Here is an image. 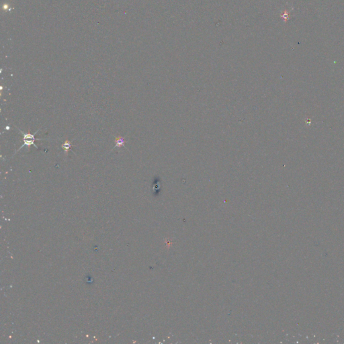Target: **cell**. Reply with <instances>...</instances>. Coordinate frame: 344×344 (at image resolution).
I'll list each match as a JSON object with an SVG mask.
<instances>
[{
    "mask_svg": "<svg viewBox=\"0 0 344 344\" xmlns=\"http://www.w3.org/2000/svg\"><path fill=\"white\" fill-rule=\"evenodd\" d=\"M41 128H39V129L38 130V131L35 132V134L30 133V132H26V133H24V132L23 131H22L21 130H20L19 128H18V129L19 130V131H20V132L21 133H22V134H23V142H24V144L20 146V148H19V149H18V150H17V151H16V152H18V151L20 150L21 149L23 148L24 146H31V145H34V146H35V147H36V149H38V147L35 145V140H48V139H36V138H35V134H36V133H37V132H38L39 131H40Z\"/></svg>",
    "mask_w": 344,
    "mask_h": 344,
    "instance_id": "1",
    "label": "cell"
},
{
    "mask_svg": "<svg viewBox=\"0 0 344 344\" xmlns=\"http://www.w3.org/2000/svg\"><path fill=\"white\" fill-rule=\"evenodd\" d=\"M115 143H116V145L114 146V148L112 149V151L116 147L120 148V147H121V146H125V147H126L125 146V143H126L125 137H122L121 136L116 137L115 138Z\"/></svg>",
    "mask_w": 344,
    "mask_h": 344,
    "instance_id": "2",
    "label": "cell"
},
{
    "mask_svg": "<svg viewBox=\"0 0 344 344\" xmlns=\"http://www.w3.org/2000/svg\"><path fill=\"white\" fill-rule=\"evenodd\" d=\"M71 145H72L71 142H70L69 140H66L65 141V142L61 145V147H62V149H63L65 151L66 155L68 154L69 151L70 149H71Z\"/></svg>",
    "mask_w": 344,
    "mask_h": 344,
    "instance_id": "3",
    "label": "cell"
}]
</instances>
